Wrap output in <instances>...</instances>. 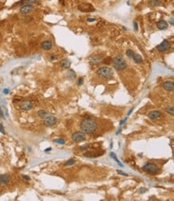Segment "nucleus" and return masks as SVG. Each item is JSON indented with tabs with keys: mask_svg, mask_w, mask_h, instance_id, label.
Wrapping results in <instances>:
<instances>
[{
	"mask_svg": "<svg viewBox=\"0 0 174 201\" xmlns=\"http://www.w3.org/2000/svg\"><path fill=\"white\" fill-rule=\"evenodd\" d=\"M97 127L98 126H97L96 121L91 118L83 119L80 123V129H82L83 133L86 134L94 133L97 129Z\"/></svg>",
	"mask_w": 174,
	"mask_h": 201,
	"instance_id": "f257e3e1",
	"label": "nucleus"
},
{
	"mask_svg": "<svg viewBox=\"0 0 174 201\" xmlns=\"http://www.w3.org/2000/svg\"><path fill=\"white\" fill-rule=\"evenodd\" d=\"M112 61V64H113V67L117 71H121V70H124L126 68H127V63L123 59V58L121 57H115Z\"/></svg>",
	"mask_w": 174,
	"mask_h": 201,
	"instance_id": "f03ea898",
	"label": "nucleus"
},
{
	"mask_svg": "<svg viewBox=\"0 0 174 201\" xmlns=\"http://www.w3.org/2000/svg\"><path fill=\"white\" fill-rule=\"evenodd\" d=\"M96 73L103 78H111L113 76V70L109 67L104 66V67L99 68L96 71Z\"/></svg>",
	"mask_w": 174,
	"mask_h": 201,
	"instance_id": "7ed1b4c3",
	"label": "nucleus"
},
{
	"mask_svg": "<svg viewBox=\"0 0 174 201\" xmlns=\"http://www.w3.org/2000/svg\"><path fill=\"white\" fill-rule=\"evenodd\" d=\"M143 170L144 171H146L148 173H150V174H156L157 173L158 170H159V168H158V166L154 164V163H146L145 165L143 166Z\"/></svg>",
	"mask_w": 174,
	"mask_h": 201,
	"instance_id": "20e7f679",
	"label": "nucleus"
},
{
	"mask_svg": "<svg viewBox=\"0 0 174 201\" xmlns=\"http://www.w3.org/2000/svg\"><path fill=\"white\" fill-rule=\"evenodd\" d=\"M72 139L75 142H80L85 140V135L82 132H75L72 134Z\"/></svg>",
	"mask_w": 174,
	"mask_h": 201,
	"instance_id": "39448f33",
	"label": "nucleus"
},
{
	"mask_svg": "<svg viewBox=\"0 0 174 201\" xmlns=\"http://www.w3.org/2000/svg\"><path fill=\"white\" fill-rule=\"evenodd\" d=\"M170 47H171L170 43L168 40L165 39V40L163 41L161 44H160L157 47V49L159 52H165V51H167V50H168Z\"/></svg>",
	"mask_w": 174,
	"mask_h": 201,
	"instance_id": "423d86ee",
	"label": "nucleus"
},
{
	"mask_svg": "<svg viewBox=\"0 0 174 201\" xmlns=\"http://www.w3.org/2000/svg\"><path fill=\"white\" fill-rule=\"evenodd\" d=\"M78 9L83 12H88V11H93L94 8L91 4L89 3H82L79 5Z\"/></svg>",
	"mask_w": 174,
	"mask_h": 201,
	"instance_id": "0eeeda50",
	"label": "nucleus"
},
{
	"mask_svg": "<svg viewBox=\"0 0 174 201\" xmlns=\"http://www.w3.org/2000/svg\"><path fill=\"white\" fill-rule=\"evenodd\" d=\"M56 121H57V119L56 118H55L54 116H48V117H47L44 119L43 124L46 126H51L55 125V124L56 123Z\"/></svg>",
	"mask_w": 174,
	"mask_h": 201,
	"instance_id": "6e6552de",
	"label": "nucleus"
},
{
	"mask_svg": "<svg viewBox=\"0 0 174 201\" xmlns=\"http://www.w3.org/2000/svg\"><path fill=\"white\" fill-rule=\"evenodd\" d=\"M33 10H34V7L32 6V5L27 4V5H24V6H23L22 7H21L19 11H20L21 14L26 15V14H28V13L31 12Z\"/></svg>",
	"mask_w": 174,
	"mask_h": 201,
	"instance_id": "1a4fd4ad",
	"label": "nucleus"
},
{
	"mask_svg": "<svg viewBox=\"0 0 174 201\" xmlns=\"http://www.w3.org/2000/svg\"><path fill=\"white\" fill-rule=\"evenodd\" d=\"M20 108L23 110H30L33 108V104L29 100H25V101H23L20 105Z\"/></svg>",
	"mask_w": 174,
	"mask_h": 201,
	"instance_id": "9d476101",
	"label": "nucleus"
},
{
	"mask_svg": "<svg viewBox=\"0 0 174 201\" xmlns=\"http://www.w3.org/2000/svg\"><path fill=\"white\" fill-rule=\"evenodd\" d=\"M10 176L7 174H3L0 175V185H6L10 182Z\"/></svg>",
	"mask_w": 174,
	"mask_h": 201,
	"instance_id": "9b49d317",
	"label": "nucleus"
},
{
	"mask_svg": "<svg viewBox=\"0 0 174 201\" xmlns=\"http://www.w3.org/2000/svg\"><path fill=\"white\" fill-rule=\"evenodd\" d=\"M163 87H164L165 90L168 92H172L174 89V84L173 81H165L163 84Z\"/></svg>",
	"mask_w": 174,
	"mask_h": 201,
	"instance_id": "f8f14e48",
	"label": "nucleus"
},
{
	"mask_svg": "<svg viewBox=\"0 0 174 201\" xmlns=\"http://www.w3.org/2000/svg\"><path fill=\"white\" fill-rule=\"evenodd\" d=\"M52 43H51V41H50V40H45V41H43V43L41 44V47L43 48V50H46V51H48V50H50L52 47Z\"/></svg>",
	"mask_w": 174,
	"mask_h": 201,
	"instance_id": "ddd939ff",
	"label": "nucleus"
},
{
	"mask_svg": "<svg viewBox=\"0 0 174 201\" xmlns=\"http://www.w3.org/2000/svg\"><path fill=\"white\" fill-rule=\"evenodd\" d=\"M168 23L166 22L165 20H160L157 23V28L160 29V30H165V29L168 27Z\"/></svg>",
	"mask_w": 174,
	"mask_h": 201,
	"instance_id": "4468645a",
	"label": "nucleus"
},
{
	"mask_svg": "<svg viewBox=\"0 0 174 201\" xmlns=\"http://www.w3.org/2000/svg\"><path fill=\"white\" fill-rule=\"evenodd\" d=\"M149 117L151 119H158L161 117V113H160L159 111H152L149 113Z\"/></svg>",
	"mask_w": 174,
	"mask_h": 201,
	"instance_id": "2eb2a0df",
	"label": "nucleus"
},
{
	"mask_svg": "<svg viewBox=\"0 0 174 201\" xmlns=\"http://www.w3.org/2000/svg\"><path fill=\"white\" fill-rule=\"evenodd\" d=\"M71 65V61L68 59H64L60 61V66L64 68H69Z\"/></svg>",
	"mask_w": 174,
	"mask_h": 201,
	"instance_id": "dca6fc26",
	"label": "nucleus"
},
{
	"mask_svg": "<svg viewBox=\"0 0 174 201\" xmlns=\"http://www.w3.org/2000/svg\"><path fill=\"white\" fill-rule=\"evenodd\" d=\"M49 115V113L47 112V111L43 110H39L38 112V116L39 117H40L41 118H46L47 117H48Z\"/></svg>",
	"mask_w": 174,
	"mask_h": 201,
	"instance_id": "f3484780",
	"label": "nucleus"
},
{
	"mask_svg": "<svg viewBox=\"0 0 174 201\" xmlns=\"http://www.w3.org/2000/svg\"><path fill=\"white\" fill-rule=\"evenodd\" d=\"M133 60L134 61H135L136 63H141L142 62V58H141V55H140L139 54H137V53H134L133 54Z\"/></svg>",
	"mask_w": 174,
	"mask_h": 201,
	"instance_id": "a211bd4d",
	"label": "nucleus"
},
{
	"mask_svg": "<svg viewBox=\"0 0 174 201\" xmlns=\"http://www.w3.org/2000/svg\"><path fill=\"white\" fill-rule=\"evenodd\" d=\"M91 60L94 64H97V63H99L102 61V58L99 56V55H95L91 59Z\"/></svg>",
	"mask_w": 174,
	"mask_h": 201,
	"instance_id": "6ab92c4d",
	"label": "nucleus"
},
{
	"mask_svg": "<svg viewBox=\"0 0 174 201\" xmlns=\"http://www.w3.org/2000/svg\"><path fill=\"white\" fill-rule=\"evenodd\" d=\"M149 4L152 7H157L160 4V0H151L149 1Z\"/></svg>",
	"mask_w": 174,
	"mask_h": 201,
	"instance_id": "aec40b11",
	"label": "nucleus"
},
{
	"mask_svg": "<svg viewBox=\"0 0 174 201\" xmlns=\"http://www.w3.org/2000/svg\"><path fill=\"white\" fill-rule=\"evenodd\" d=\"M165 110H166V112H167L168 113H169L170 115L173 116V114H174V108H173V106H168V107H166L165 108Z\"/></svg>",
	"mask_w": 174,
	"mask_h": 201,
	"instance_id": "412c9836",
	"label": "nucleus"
},
{
	"mask_svg": "<svg viewBox=\"0 0 174 201\" xmlns=\"http://www.w3.org/2000/svg\"><path fill=\"white\" fill-rule=\"evenodd\" d=\"M110 156H111V157H112V158H113V159H114V160L116 161V162L117 163H119V165H120V166H123L122 163H121L120 162V161H119V159H118V158H117L116 155L115 153H112H112H111V154H110Z\"/></svg>",
	"mask_w": 174,
	"mask_h": 201,
	"instance_id": "4be33fe9",
	"label": "nucleus"
},
{
	"mask_svg": "<svg viewBox=\"0 0 174 201\" xmlns=\"http://www.w3.org/2000/svg\"><path fill=\"white\" fill-rule=\"evenodd\" d=\"M67 76L69 77V79H73V78H75V73L74 72V70L70 69L69 71H68V73H67Z\"/></svg>",
	"mask_w": 174,
	"mask_h": 201,
	"instance_id": "5701e85b",
	"label": "nucleus"
},
{
	"mask_svg": "<svg viewBox=\"0 0 174 201\" xmlns=\"http://www.w3.org/2000/svg\"><path fill=\"white\" fill-rule=\"evenodd\" d=\"M133 54H134V52L131 49H128V51L126 52V55H127V56H128L129 58H133Z\"/></svg>",
	"mask_w": 174,
	"mask_h": 201,
	"instance_id": "b1692460",
	"label": "nucleus"
},
{
	"mask_svg": "<svg viewBox=\"0 0 174 201\" xmlns=\"http://www.w3.org/2000/svg\"><path fill=\"white\" fill-rule=\"evenodd\" d=\"M75 163V161L74 160V159H70V160H68L67 162L65 163V166H72Z\"/></svg>",
	"mask_w": 174,
	"mask_h": 201,
	"instance_id": "393cba45",
	"label": "nucleus"
},
{
	"mask_svg": "<svg viewBox=\"0 0 174 201\" xmlns=\"http://www.w3.org/2000/svg\"><path fill=\"white\" fill-rule=\"evenodd\" d=\"M54 142L59 144H65V141L64 139H55Z\"/></svg>",
	"mask_w": 174,
	"mask_h": 201,
	"instance_id": "a878e982",
	"label": "nucleus"
},
{
	"mask_svg": "<svg viewBox=\"0 0 174 201\" xmlns=\"http://www.w3.org/2000/svg\"><path fill=\"white\" fill-rule=\"evenodd\" d=\"M0 132H1L2 134H6V132H5V129H4V127H3V126H2V123L0 124Z\"/></svg>",
	"mask_w": 174,
	"mask_h": 201,
	"instance_id": "bb28decb",
	"label": "nucleus"
},
{
	"mask_svg": "<svg viewBox=\"0 0 174 201\" xmlns=\"http://www.w3.org/2000/svg\"><path fill=\"white\" fill-rule=\"evenodd\" d=\"M112 60L111 59V57H108V58H107V60H104V62L106 63L107 64H109L110 63L112 62Z\"/></svg>",
	"mask_w": 174,
	"mask_h": 201,
	"instance_id": "cd10ccee",
	"label": "nucleus"
},
{
	"mask_svg": "<svg viewBox=\"0 0 174 201\" xmlns=\"http://www.w3.org/2000/svg\"><path fill=\"white\" fill-rule=\"evenodd\" d=\"M117 173H118V174H122V175H125V176H128V174H126V173H124V172H123L122 171H119V170H118V171H117Z\"/></svg>",
	"mask_w": 174,
	"mask_h": 201,
	"instance_id": "c85d7f7f",
	"label": "nucleus"
},
{
	"mask_svg": "<svg viewBox=\"0 0 174 201\" xmlns=\"http://www.w3.org/2000/svg\"><path fill=\"white\" fill-rule=\"evenodd\" d=\"M87 21H88V22H94V21H96V18H87Z\"/></svg>",
	"mask_w": 174,
	"mask_h": 201,
	"instance_id": "c756f323",
	"label": "nucleus"
},
{
	"mask_svg": "<svg viewBox=\"0 0 174 201\" xmlns=\"http://www.w3.org/2000/svg\"><path fill=\"white\" fill-rule=\"evenodd\" d=\"M83 82V77H80L78 81V84H82Z\"/></svg>",
	"mask_w": 174,
	"mask_h": 201,
	"instance_id": "7c9ffc66",
	"label": "nucleus"
},
{
	"mask_svg": "<svg viewBox=\"0 0 174 201\" xmlns=\"http://www.w3.org/2000/svg\"><path fill=\"white\" fill-rule=\"evenodd\" d=\"M134 27H135V30L137 31L138 30V23L136 22H134Z\"/></svg>",
	"mask_w": 174,
	"mask_h": 201,
	"instance_id": "2f4dec72",
	"label": "nucleus"
},
{
	"mask_svg": "<svg viewBox=\"0 0 174 201\" xmlns=\"http://www.w3.org/2000/svg\"><path fill=\"white\" fill-rule=\"evenodd\" d=\"M0 116L2 118H4V115H3V113H2V111L1 110V108H0Z\"/></svg>",
	"mask_w": 174,
	"mask_h": 201,
	"instance_id": "473e14b6",
	"label": "nucleus"
},
{
	"mask_svg": "<svg viewBox=\"0 0 174 201\" xmlns=\"http://www.w3.org/2000/svg\"><path fill=\"white\" fill-rule=\"evenodd\" d=\"M23 178L24 179H27V180H30V177L26 176V175H23Z\"/></svg>",
	"mask_w": 174,
	"mask_h": 201,
	"instance_id": "72a5a7b5",
	"label": "nucleus"
},
{
	"mask_svg": "<svg viewBox=\"0 0 174 201\" xmlns=\"http://www.w3.org/2000/svg\"><path fill=\"white\" fill-rule=\"evenodd\" d=\"M3 92H4L5 94H7V93L9 92V90H8V89H4V90H3Z\"/></svg>",
	"mask_w": 174,
	"mask_h": 201,
	"instance_id": "f704fd0d",
	"label": "nucleus"
},
{
	"mask_svg": "<svg viewBox=\"0 0 174 201\" xmlns=\"http://www.w3.org/2000/svg\"><path fill=\"white\" fill-rule=\"evenodd\" d=\"M126 120H127V119H126V118H125V119H124V120H123V121H120V126H121V125H123V124H124V122H125V121H126Z\"/></svg>",
	"mask_w": 174,
	"mask_h": 201,
	"instance_id": "c9c22d12",
	"label": "nucleus"
},
{
	"mask_svg": "<svg viewBox=\"0 0 174 201\" xmlns=\"http://www.w3.org/2000/svg\"><path fill=\"white\" fill-rule=\"evenodd\" d=\"M169 23H171V24L173 25V18L169 20Z\"/></svg>",
	"mask_w": 174,
	"mask_h": 201,
	"instance_id": "e433bc0d",
	"label": "nucleus"
},
{
	"mask_svg": "<svg viewBox=\"0 0 174 201\" xmlns=\"http://www.w3.org/2000/svg\"><path fill=\"white\" fill-rule=\"evenodd\" d=\"M55 55H51V60H54V59H55Z\"/></svg>",
	"mask_w": 174,
	"mask_h": 201,
	"instance_id": "4c0bfd02",
	"label": "nucleus"
},
{
	"mask_svg": "<svg viewBox=\"0 0 174 201\" xmlns=\"http://www.w3.org/2000/svg\"><path fill=\"white\" fill-rule=\"evenodd\" d=\"M51 150V148H48V149H47V150H45V152H47V151H49V150Z\"/></svg>",
	"mask_w": 174,
	"mask_h": 201,
	"instance_id": "58836bf2",
	"label": "nucleus"
},
{
	"mask_svg": "<svg viewBox=\"0 0 174 201\" xmlns=\"http://www.w3.org/2000/svg\"><path fill=\"white\" fill-rule=\"evenodd\" d=\"M133 109H132V110H131L130 111H129V113H128V115H129V114H130V113H131L132 112H133Z\"/></svg>",
	"mask_w": 174,
	"mask_h": 201,
	"instance_id": "ea45409f",
	"label": "nucleus"
}]
</instances>
